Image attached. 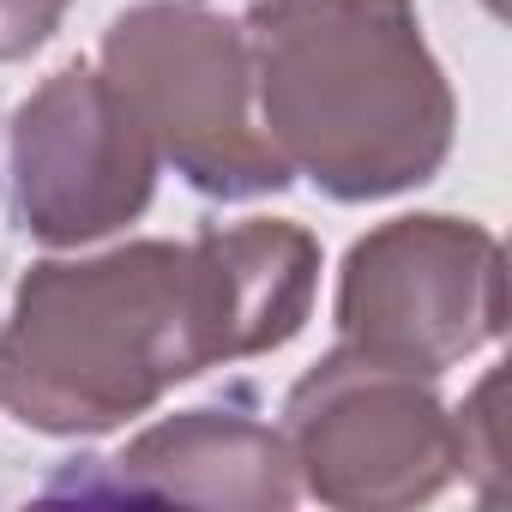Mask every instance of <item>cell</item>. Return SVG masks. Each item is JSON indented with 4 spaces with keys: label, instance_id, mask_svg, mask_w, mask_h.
<instances>
[{
    "label": "cell",
    "instance_id": "obj_1",
    "mask_svg": "<svg viewBox=\"0 0 512 512\" xmlns=\"http://www.w3.org/2000/svg\"><path fill=\"white\" fill-rule=\"evenodd\" d=\"M314 290L320 241L284 217L43 260L0 326V410L55 440L109 434L217 362L284 350Z\"/></svg>",
    "mask_w": 512,
    "mask_h": 512
},
{
    "label": "cell",
    "instance_id": "obj_2",
    "mask_svg": "<svg viewBox=\"0 0 512 512\" xmlns=\"http://www.w3.org/2000/svg\"><path fill=\"white\" fill-rule=\"evenodd\" d=\"M241 37L266 139L326 199H392L452 157L458 97L416 0H253Z\"/></svg>",
    "mask_w": 512,
    "mask_h": 512
},
{
    "label": "cell",
    "instance_id": "obj_3",
    "mask_svg": "<svg viewBox=\"0 0 512 512\" xmlns=\"http://www.w3.org/2000/svg\"><path fill=\"white\" fill-rule=\"evenodd\" d=\"M103 79L187 187L211 199H260L296 181L253 115L241 25L211 13L205 0L127 7L103 37Z\"/></svg>",
    "mask_w": 512,
    "mask_h": 512
},
{
    "label": "cell",
    "instance_id": "obj_4",
    "mask_svg": "<svg viewBox=\"0 0 512 512\" xmlns=\"http://www.w3.org/2000/svg\"><path fill=\"white\" fill-rule=\"evenodd\" d=\"M332 314L350 350L440 380L506 332V253L470 217H392L344 253Z\"/></svg>",
    "mask_w": 512,
    "mask_h": 512
},
{
    "label": "cell",
    "instance_id": "obj_5",
    "mask_svg": "<svg viewBox=\"0 0 512 512\" xmlns=\"http://www.w3.org/2000/svg\"><path fill=\"white\" fill-rule=\"evenodd\" d=\"M284 440L296 482L338 512H404L458 476V434L434 380L350 344L296 380Z\"/></svg>",
    "mask_w": 512,
    "mask_h": 512
},
{
    "label": "cell",
    "instance_id": "obj_6",
    "mask_svg": "<svg viewBox=\"0 0 512 512\" xmlns=\"http://www.w3.org/2000/svg\"><path fill=\"white\" fill-rule=\"evenodd\" d=\"M157 145L121 91L73 61L49 73L13 115L7 181L19 229L43 247H85L127 229L157 193Z\"/></svg>",
    "mask_w": 512,
    "mask_h": 512
},
{
    "label": "cell",
    "instance_id": "obj_7",
    "mask_svg": "<svg viewBox=\"0 0 512 512\" xmlns=\"http://www.w3.org/2000/svg\"><path fill=\"white\" fill-rule=\"evenodd\" d=\"M109 464H115V494L181 500V506L284 512L302 494L290 440L229 410H175L145 434H133Z\"/></svg>",
    "mask_w": 512,
    "mask_h": 512
},
{
    "label": "cell",
    "instance_id": "obj_8",
    "mask_svg": "<svg viewBox=\"0 0 512 512\" xmlns=\"http://www.w3.org/2000/svg\"><path fill=\"white\" fill-rule=\"evenodd\" d=\"M452 434H458V476H476V488L494 500L500 494V464H506V446H500V368L482 374V386L464 398V410H452Z\"/></svg>",
    "mask_w": 512,
    "mask_h": 512
},
{
    "label": "cell",
    "instance_id": "obj_9",
    "mask_svg": "<svg viewBox=\"0 0 512 512\" xmlns=\"http://www.w3.org/2000/svg\"><path fill=\"white\" fill-rule=\"evenodd\" d=\"M67 0H0V61H25L61 31Z\"/></svg>",
    "mask_w": 512,
    "mask_h": 512
},
{
    "label": "cell",
    "instance_id": "obj_10",
    "mask_svg": "<svg viewBox=\"0 0 512 512\" xmlns=\"http://www.w3.org/2000/svg\"><path fill=\"white\" fill-rule=\"evenodd\" d=\"M488 13H506V0H488Z\"/></svg>",
    "mask_w": 512,
    "mask_h": 512
}]
</instances>
